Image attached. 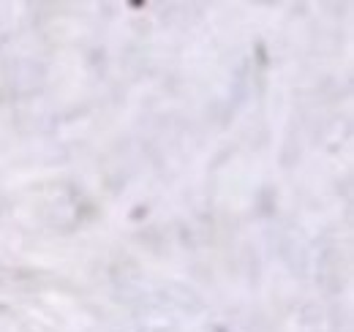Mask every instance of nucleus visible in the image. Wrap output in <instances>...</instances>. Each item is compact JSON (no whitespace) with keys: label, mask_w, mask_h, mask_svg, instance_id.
I'll return each instance as SVG.
<instances>
[{"label":"nucleus","mask_w":354,"mask_h":332,"mask_svg":"<svg viewBox=\"0 0 354 332\" xmlns=\"http://www.w3.org/2000/svg\"><path fill=\"white\" fill-rule=\"evenodd\" d=\"M300 156H303L300 139H295V131H289V136H286V142H283V150H281V166H283V169L297 166Z\"/></svg>","instance_id":"6e6552de"},{"label":"nucleus","mask_w":354,"mask_h":332,"mask_svg":"<svg viewBox=\"0 0 354 332\" xmlns=\"http://www.w3.org/2000/svg\"><path fill=\"white\" fill-rule=\"evenodd\" d=\"M30 11H33V19L36 22H46L52 17L49 11H57V6H52V3H36V6H30Z\"/></svg>","instance_id":"f8f14e48"},{"label":"nucleus","mask_w":354,"mask_h":332,"mask_svg":"<svg viewBox=\"0 0 354 332\" xmlns=\"http://www.w3.org/2000/svg\"><path fill=\"white\" fill-rule=\"evenodd\" d=\"M232 115H234V109L226 101H210V107L205 109V118L213 125H218V128H226L229 120H232Z\"/></svg>","instance_id":"0eeeda50"},{"label":"nucleus","mask_w":354,"mask_h":332,"mask_svg":"<svg viewBox=\"0 0 354 332\" xmlns=\"http://www.w3.org/2000/svg\"><path fill=\"white\" fill-rule=\"evenodd\" d=\"M281 259H283V264L289 267V273H295L297 278H303V275H306V270H308V253H306L303 246H297V243L292 240V243L283 248Z\"/></svg>","instance_id":"7ed1b4c3"},{"label":"nucleus","mask_w":354,"mask_h":332,"mask_svg":"<svg viewBox=\"0 0 354 332\" xmlns=\"http://www.w3.org/2000/svg\"><path fill=\"white\" fill-rule=\"evenodd\" d=\"M145 66H147V55H145V49L136 46V44L126 46V52H123V57H120V68H126L129 74L139 77Z\"/></svg>","instance_id":"39448f33"},{"label":"nucleus","mask_w":354,"mask_h":332,"mask_svg":"<svg viewBox=\"0 0 354 332\" xmlns=\"http://www.w3.org/2000/svg\"><path fill=\"white\" fill-rule=\"evenodd\" d=\"M248 95H251V71H248V66H240L237 71H234V80H232V109H237V107H243L245 101H248Z\"/></svg>","instance_id":"f03ea898"},{"label":"nucleus","mask_w":354,"mask_h":332,"mask_svg":"<svg viewBox=\"0 0 354 332\" xmlns=\"http://www.w3.org/2000/svg\"><path fill=\"white\" fill-rule=\"evenodd\" d=\"M313 95L319 98V104H335L338 95H341V90H338V84H335L333 77H324L322 82L313 87Z\"/></svg>","instance_id":"1a4fd4ad"},{"label":"nucleus","mask_w":354,"mask_h":332,"mask_svg":"<svg viewBox=\"0 0 354 332\" xmlns=\"http://www.w3.org/2000/svg\"><path fill=\"white\" fill-rule=\"evenodd\" d=\"M194 275H196L199 281H205V284H210V281H213L210 270H207V267H202V264H194Z\"/></svg>","instance_id":"4468645a"},{"label":"nucleus","mask_w":354,"mask_h":332,"mask_svg":"<svg viewBox=\"0 0 354 332\" xmlns=\"http://www.w3.org/2000/svg\"><path fill=\"white\" fill-rule=\"evenodd\" d=\"M243 261H245V275H248V281L257 284V281H259V256H257V250L254 248L243 250Z\"/></svg>","instance_id":"9d476101"},{"label":"nucleus","mask_w":354,"mask_h":332,"mask_svg":"<svg viewBox=\"0 0 354 332\" xmlns=\"http://www.w3.org/2000/svg\"><path fill=\"white\" fill-rule=\"evenodd\" d=\"M300 319H303V324H316V322L322 319V308H319L316 302H306V305L300 308Z\"/></svg>","instance_id":"9b49d317"},{"label":"nucleus","mask_w":354,"mask_h":332,"mask_svg":"<svg viewBox=\"0 0 354 332\" xmlns=\"http://www.w3.org/2000/svg\"><path fill=\"white\" fill-rule=\"evenodd\" d=\"M136 240L145 246V248H150L156 256H164V250H167V234L161 232V229H142L139 234H136Z\"/></svg>","instance_id":"423d86ee"},{"label":"nucleus","mask_w":354,"mask_h":332,"mask_svg":"<svg viewBox=\"0 0 354 332\" xmlns=\"http://www.w3.org/2000/svg\"><path fill=\"white\" fill-rule=\"evenodd\" d=\"M259 202H262V212H272V191L270 188L259 194Z\"/></svg>","instance_id":"ddd939ff"},{"label":"nucleus","mask_w":354,"mask_h":332,"mask_svg":"<svg viewBox=\"0 0 354 332\" xmlns=\"http://www.w3.org/2000/svg\"><path fill=\"white\" fill-rule=\"evenodd\" d=\"M133 30H139V33H147V30H150V25H147V22H133Z\"/></svg>","instance_id":"2eb2a0df"},{"label":"nucleus","mask_w":354,"mask_h":332,"mask_svg":"<svg viewBox=\"0 0 354 332\" xmlns=\"http://www.w3.org/2000/svg\"><path fill=\"white\" fill-rule=\"evenodd\" d=\"M164 291H169V294H177V297H169L167 302H175L180 305L183 311H191V313H196V311H202V299L194 294L191 289H185V286H180V284H169Z\"/></svg>","instance_id":"20e7f679"},{"label":"nucleus","mask_w":354,"mask_h":332,"mask_svg":"<svg viewBox=\"0 0 354 332\" xmlns=\"http://www.w3.org/2000/svg\"><path fill=\"white\" fill-rule=\"evenodd\" d=\"M316 281L324 294L335 297L344 289V273H341V253L338 248H324L316 259Z\"/></svg>","instance_id":"f257e3e1"}]
</instances>
